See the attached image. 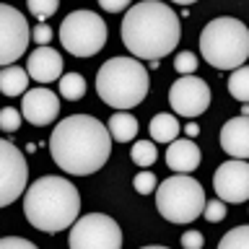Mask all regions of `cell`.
<instances>
[{"label": "cell", "mask_w": 249, "mask_h": 249, "mask_svg": "<svg viewBox=\"0 0 249 249\" xmlns=\"http://www.w3.org/2000/svg\"><path fill=\"white\" fill-rule=\"evenodd\" d=\"M81 213V195L62 177H39L23 195V215L36 231L57 233L70 229Z\"/></svg>", "instance_id": "obj_3"}, {"label": "cell", "mask_w": 249, "mask_h": 249, "mask_svg": "<svg viewBox=\"0 0 249 249\" xmlns=\"http://www.w3.org/2000/svg\"><path fill=\"white\" fill-rule=\"evenodd\" d=\"M184 130H187V138H197V135H200V127H197L195 122H190Z\"/></svg>", "instance_id": "obj_33"}, {"label": "cell", "mask_w": 249, "mask_h": 249, "mask_svg": "<svg viewBox=\"0 0 249 249\" xmlns=\"http://www.w3.org/2000/svg\"><path fill=\"white\" fill-rule=\"evenodd\" d=\"M151 78L143 62L135 57H112L96 73V93L107 107L132 109L145 99Z\"/></svg>", "instance_id": "obj_4"}, {"label": "cell", "mask_w": 249, "mask_h": 249, "mask_svg": "<svg viewBox=\"0 0 249 249\" xmlns=\"http://www.w3.org/2000/svg\"><path fill=\"white\" fill-rule=\"evenodd\" d=\"M29 182V166L21 148L11 140H0V208L11 205L21 197Z\"/></svg>", "instance_id": "obj_10"}, {"label": "cell", "mask_w": 249, "mask_h": 249, "mask_svg": "<svg viewBox=\"0 0 249 249\" xmlns=\"http://www.w3.org/2000/svg\"><path fill=\"white\" fill-rule=\"evenodd\" d=\"M130 156H132V163H135V166H143L145 169V166H153V163H156L159 151H156L153 140H138V143L132 145Z\"/></svg>", "instance_id": "obj_22"}, {"label": "cell", "mask_w": 249, "mask_h": 249, "mask_svg": "<svg viewBox=\"0 0 249 249\" xmlns=\"http://www.w3.org/2000/svg\"><path fill=\"white\" fill-rule=\"evenodd\" d=\"M122 44L138 60H161L177 50L182 26L179 16L161 0H143L124 13Z\"/></svg>", "instance_id": "obj_2"}, {"label": "cell", "mask_w": 249, "mask_h": 249, "mask_svg": "<svg viewBox=\"0 0 249 249\" xmlns=\"http://www.w3.org/2000/svg\"><path fill=\"white\" fill-rule=\"evenodd\" d=\"M200 52L215 70H233L247 62L249 31L239 18L231 16L213 18L200 34Z\"/></svg>", "instance_id": "obj_5"}, {"label": "cell", "mask_w": 249, "mask_h": 249, "mask_svg": "<svg viewBox=\"0 0 249 249\" xmlns=\"http://www.w3.org/2000/svg\"><path fill=\"white\" fill-rule=\"evenodd\" d=\"M26 5H29V13L42 23L60 8V0H26Z\"/></svg>", "instance_id": "obj_24"}, {"label": "cell", "mask_w": 249, "mask_h": 249, "mask_svg": "<svg viewBox=\"0 0 249 249\" xmlns=\"http://www.w3.org/2000/svg\"><path fill=\"white\" fill-rule=\"evenodd\" d=\"M29 89V73L18 65L0 68V93L5 96H21Z\"/></svg>", "instance_id": "obj_18"}, {"label": "cell", "mask_w": 249, "mask_h": 249, "mask_svg": "<svg viewBox=\"0 0 249 249\" xmlns=\"http://www.w3.org/2000/svg\"><path fill=\"white\" fill-rule=\"evenodd\" d=\"M57 81H60V93H62V99L78 101V99L86 96V78H83L81 73H62Z\"/></svg>", "instance_id": "obj_20"}, {"label": "cell", "mask_w": 249, "mask_h": 249, "mask_svg": "<svg viewBox=\"0 0 249 249\" xmlns=\"http://www.w3.org/2000/svg\"><path fill=\"white\" fill-rule=\"evenodd\" d=\"M221 148L233 159L249 156V120L244 114L233 117L221 127Z\"/></svg>", "instance_id": "obj_16"}, {"label": "cell", "mask_w": 249, "mask_h": 249, "mask_svg": "<svg viewBox=\"0 0 249 249\" xmlns=\"http://www.w3.org/2000/svg\"><path fill=\"white\" fill-rule=\"evenodd\" d=\"M68 241L73 249H120L122 231L114 218L104 213H89L73 221Z\"/></svg>", "instance_id": "obj_8"}, {"label": "cell", "mask_w": 249, "mask_h": 249, "mask_svg": "<svg viewBox=\"0 0 249 249\" xmlns=\"http://www.w3.org/2000/svg\"><path fill=\"white\" fill-rule=\"evenodd\" d=\"M166 166L177 174H192L200 166V148L195 145L192 138H182V140H171L166 143Z\"/></svg>", "instance_id": "obj_15"}, {"label": "cell", "mask_w": 249, "mask_h": 249, "mask_svg": "<svg viewBox=\"0 0 249 249\" xmlns=\"http://www.w3.org/2000/svg\"><path fill=\"white\" fill-rule=\"evenodd\" d=\"M226 213H229V208H226V202L218 197V200H208L205 208H202V215L208 218V223H221Z\"/></svg>", "instance_id": "obj_25"}, {"label": "cell", "mask_w": 249, "mask_h": 249, "mask_svg": "<svg viewBox=\"0 0 249 249\" xmlns=\"http://www.w3.org/2000/svg\"><path fill=\"white\" fill-rule=\"evenodd\" d=\"M249 244V229L247 226H236L221 239V249H247Z\"/></svg>", "instance_id": "obj_23"}, {"label": "cell", "mask_w": 249, "mask_h": 249, "mask_svg": "<svg viewBox=\"0 0 249 249\" xmlns=\"http://www.w3.org/2000/svg\"><path fill=\"white\" fill-rule=\"evenodd\" d=\"M156 208L171 223H192L202 215L205 192L190 174H174L156 184Z\"/></svg>", "instance_id": "obj_6"}, {"label": "cell", "mask_w": 249, "mask_h": 249, "mask_svg": "<svg viewBox=\"0 0 249 249\" xmlns=\"http://www.w3.org/2000/svg\"><path fill=\"white\" fill-rule=\"evenodd\" d=\"M202 233L200 231H187L184 236H182V247H187V249H200L202 247Z\"/></svg>", "instance_id": "obj_31"}, {"label": "cell", "mask_w": 249, "mask_h": 249, "mask_svg": "<svg viewBox=\"0 0 249 249\" xmlns=\"http://www.w3.org/2000/svg\"><path fill=\"white\" fill-rule=\"evenodd\" d=\"M31 39H34V42L42 47V44H50L52 42V29H50V23H36L34 29H31Z\"/></svg>", "instance_id": "obj_29"}, {"label": "cell", "mask_w": 249, "mask_h": 249, "mask_svg": "<svg viewBox=\"0 0 249 249\" xmlns=\"http://www.w3.org/2000/svg\"><path fill=\"white\" fill-rule=\"evenodd\" d=\"M23 120L34 127H44V124H52L60 114V96L50 89H31L23 91V107H21Z\"/></svg>", "instance_id": "obj_13"}, {"label": "cell", "mask_w": 249, "mask_h": 249, "mask_svg": "<svg viewBox=\"0 0 249 249\" xmlns=\"http://www.w3.org/2000/svg\"><path fill=\"white\" fill-rule=\"evenodd\" d=\"M213 190L223 202H247L249 197V163L247 159H231L218 166Z\"/></svg>", "instance_id": "obj_12"}, {"label": "cell", "mask_w": 249, "mask_h": 249, "mask_svg": "<svg viewBox=\"0 0 249 249\" xmlns=\"http://www.w3.org/2000/svg\"><path fill=\"white\" fill-rule=\"evenodd\" d=\"M169 104L182 117H200L210 107V89L197 75H182L169 89Z\"/></svg>", "instance_id": "obj_11"}, {"label": "cell", "mask_w": 249, "mask_h": 249, "mask_svg": "<svg viewBox=\"0 0 249 249\" xmlns=\"http://www.w3.org/2000/svg\"><path fill=\"white\" fill-rule=\"evenodd\" d=\"M31 42L29 21L13 5L0 3V68L13 65Z\"/></svg>", "instance_id": "obj_9"}, {"label": "cell", "mask_w": 249, "mask_h": 249, "mask_svg": "<svg viewBox=\"0 0 249 249\" xmlns=\"http://www.w3.org/2000/svg\"><path fill=\"white\" fill-rule=\"evenodd\" d=\"M174 68H177L182 75H190V73H195V70H197V57H195L192 52H179L177 60H174Z\"/></svg>", "instance_id": "obj_28"}, {"label": "cell", "mask_w": 249, "mask_h": 249, "mask_svg": "<svg viewBox=\"0 0 249 249\" xmlns=\"http://www.w3.org/2000/svg\"><path fill=\"white\" fill-rule=\"evenodd\" d=\"M26 73L31 81L36 83H52L57 81L62 75V57L57 50H52V47H36L34 52L29 54V62H26Z\"/></svg>", "instance_id": "obj_14"}, {"label": "cell", "mask_w": 249, "mask_h": 249, "mask_svg": "<svg viewBox=\"0 0 249 249\" xmlns=\"http://www.w3.org/2000/svg\"><path fill=\"white\" fill-rule=\"evenodd\" d=\"M156 184H159L156 174H153V171H145V169L138 171L135 179H132V187H135V192H140V195H151L156 190Z\"/></svg>", "instance_id": "obj_26"}, {"label": "cell", "mask_w": 249, "mask_h": 249, "mask_svg": "<svg viewBox=\"0 0 249 249\" xmlns=\"http://www.w3.org/2000/svg\"><path fill=\"white\" fill-rule=\"evenodd\" d=\"M107 23L93 11H73L60 23V42L73 57H93L107 44Z\"/></svg>", "instance_id": "obj_7"}, {"label": "cell", "mask_w": 249, "mask_h": 249, "mask_svg": "<svg viewBox=\"0 0 249 249\" xmlns=\"http://www.w3.org/2000/svg\"><path fill=\"white\" fill-rule=\"evenodd\" d=\"M179 127H182V124L177 122V117L174 114H166V112L156 114L153 120H151V124H148L153 143H171V140L179 135Z\"/></svg>", "instance_id": "obj_19"}, {"label": "cell", "mask_w": 249, "mask_h": 249, "mask_svg": "<svg viewBox=\"0 0 249 249\" xmlns=\"http://www.w3.org/2000/svg\"><path fill=\"white\" fill-rule=\"evenodd\" d=\"M229 93L236 101H249V70L247 65H239V68H233V73L229 78Z\"/></svg>", "instance_id": "obj_21"}, {"label": "cell", "mask_w": 249, "mask_h": 249, "mask_svg": "<svg viewBox=\"0 0 249 249\" xmlns=\"http://www.w3.org/2000/svg\"><path fill=\"white\" fill-rule=\"evenodd\" d=\"M99 5L104 8L107 13H122L124 8L130 5V0H99Z\"/></svg>", "instance_id": "obj_32"}, {"label": "cell", "mask_w": 249, "mask_h": 249, "mask_svg": "<svg viewBox=\"0 0 249 249\" xmlns=\"http://www.w3.org/2000/svg\"><path fill=\"white\" fill-rule=\"evenodd\" d=\"M174 3H179V5H192L195 0H174Z\"/></svg>", "instance_id": "obj_34"}, {"label": "cell", "mask_w": 249, "mask_h": 249, "mask_svg": "<svg viewBox=\"0 0 249 249\" xmlns=\"http://www.w3.org/2000/svg\"><path fill=\"white\" fill-rule=\"evenodd\" d=\"M52 161L73 177H89L104 166L112 156V135L107 124L91 114L65 117L50 135Z\"/></svg>", "instance_id": "obj_1"}, {"label": "cell", "mask_w": 249, "mask_h": 249, "mask_svg": "<svg viewBox=\"0 0 249 249\" xmlns=\"http://www.w3.org/2000/svg\"><path fill=\"white\" fill-rule=\"evenodd\" d=\"M107 130H109V135H112V140H117V143H130V140L138 135V120L127 112V109H117V112L109 117Z\"/></svg>", "instance_id": "obj_17"}, {"label": "cell", "mask_w": 249, "mask_h": 249, "mask_svg": "<svg viewBox=\"0 0 249 249\" xmlns=\"http://www.w3.org/2000/svg\"><path fill=\"white\" fill-rule=\"evenodd\" d=\"M5 247H21V249H34V241H29V239H21V236H5V239H0V249H5Z\"/></svg>", "instance_id": "obj_30"}, {"label": "cell", "mask_w": 249, "mask_h": 249, "mask_svg": "<svg viewBox=\"0 0 249 249\" xmlns=\"http://www.w3.org/2000/svg\"><path fill=\"white\" fill-rule=\"evenodd\" d=\"M21 127V112L13 107H5L0 109V130L3 132H16Z\"/></svg>", "instance_id": "obj_27"}]
</instances>
